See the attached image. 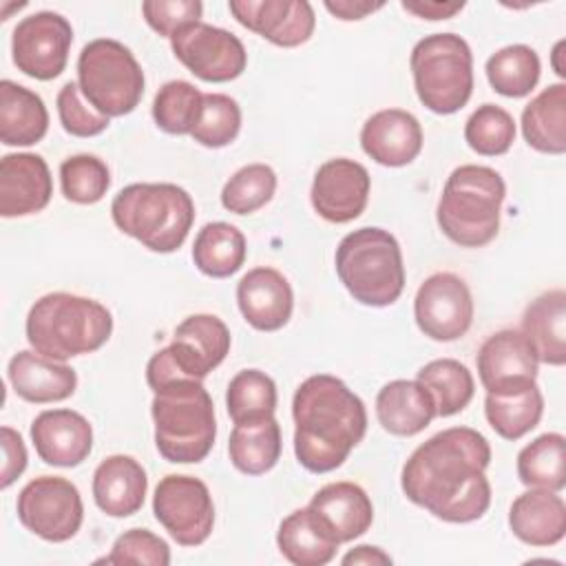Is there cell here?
Returning <instances> with one entry per match:
<instances>
[{"instance_id":"10","label":"cell","mask_w":566,"mask_h":566,"mask_svg":"<svg viewBox=\"0 0 566 566\" xmlns=\"http://www.w3.org/2000/svg\"><path fill=\"white\" fill-rule=\"evenodd\" d=\"M230 329L214 314H192L184 318L172 343L150 356L146 365V382L153 391L175 380H203L223 363L230 352Z\"/></svg>"},{"instance_id":"11","label":"cell","mask_w":566,"mask_h":566,"mask_svg":"<svg viewBox=\"0 0 566 566\" xmlns=\"http://www.w3.org/2000/svg\"><path fill=\"white\" fill-rule=\"evenodd\" d=\"M15 511L22 526L46 542L71 539L84 520L77 486L60 475H40L24 484Z\"/></svg>"},{"instance_id":"17","label":"cell","mask_w":566,"mask_h":566,"mask_svg":"<svg viewBox=\"0 0 566 566\" xmlns=\"http://www.w3.org/2000/svg\"><path fill=\"white\" fill-rule=\"evenodd\" d=\"M371 179L363 164L336 157L318 166L310 199L318 217L329 223H349L363 214L369 199Z\"/></svg>"},{"instance_id":"9","label":"cell","mask_w":566,"mask_h":566,"mask_svg":"<svg viewBox=\"0 0 566 566\" xmlns=\"http://www.w3.org/2000/svg\"><path fill=\"white\" fill-rule=\"evenodd\" d=\"M77 84L97 113L122 117L142 102L144 71L128 46L111 38H97L77 57Z\"/></svg>"},{"instance_id":"49","label":"cell","mask_w":566,"mask_h":566,"mask_svg":"<svg viewBox=\"0 0 566 566\" xmlns=\"http://www.w3.org/2000/svg\"><path fill=\"white\" fill-rule=\"evenodd\" d=\"M385 2H369V0H325V9L336 15L338 20L352 22V20H363L369 13L382 9Z\"/></svg>"},{"instance_id":"26","label":"cell","mask_w":566,"mask_h":566,"mask_svg":"<svg viewBox=\"0 0 566 566\" xmlns=\"http://www.w3.org/2000/svg\"><path fill=\"white\" fill-rule=\"evenodd\" d=\"M513 535L528 546H555L566 535V504L559 491L531 489L509 511Z\"/></svg>"},{"instance_id":"44","label":"cell","mask_w":566,"mask_h":566,"mask_svg":"<svg viewBox=\"0 0 566 566\" xmlns=\"http://www.w3.org/2000/svg\"><path fill=\"white\" fill-rule=\"evenodd\" d=\"M99 564H146V566H168L170 564V548L168 544L150 533L148 528H130L122 533L111 555L97 559Z\"/></svg>"},{"instance_id":"35","label":"cell","mask_w":566,"mask_h":566,"mask_svg":"<svg viewBox=\"0 0 566 566\" xmlns=\"http://www.w3.org/2000/svg\"><path fill=\"white\" fill-rule=\"evenodd\" d=\"M416 380L431 394L436 416L449 418L462 411L475 391V382L467 365L455 358H436L418 369Z\"/></svg>"},{"instance_id":"16","label":"cell","mask_w":566,"mask_h":566,"mask_svg":"<svg viewBox=\"0 0 566 566\" xmlns=\"http://www.w3.org/2000/svg\"><path fill=\"white\" fill-rule=\"evenodd\" d=\"M478 374L486 394H520L537 382V354L520 329L491 334L478 352Z\"/></svg>"},{"instance_id":"48","label":"cell","mask_w":566,"mask_h":566,"mask_svg":"<svg viewBox=\"0 0 566 566\" xmlns=\"http://www.w3.org/2000/svg\"><path fill=\"white\" fill-rule=\"evenodd\" d=\"M402 9L422 20H449L464 9V2H436V0H402Z\"/></svg>"},{"instance_id":"40","label":"cell","mask_w":566,"mask_h":566,"mask_svg":"<svg viewBox=\"0 0 566 566\" xmlns=\"http://www.w3.org/2000/svg\"><path fill=\"white\" fill-rule=\"evenodd\" d=\"M276 192V172L268 164L239 168L221 190V206L234 214H250L263 208Z\"/></svg>"},{"instance_id":"42","label":"cell","mask_w":566,"mask_h":566,"mask_svg":"<svg viewBox=\"0 0 566 566\" xmlns=\"http://www.w3.org/2000/svg\"><path fill=\"white\" fill-rule=\"evenodd\" d=\"M60 186L62 195L80 206L97 203L108 186V166L95 155H73L60 164Z\"/></svg>"},{"instance_id":"15","label":"cell","mask_w":566,"mask_h":566,"mask_svg":"<svg viewBox=\"0 0 566 566\" xmlns=\"http://www.w3.org/2000/svg\"><path fill=\"white\" fill-rule=\"evenodd\" d=\"M413 316L431 340L462 338L473 323V298L467 283L451 272L431 274L416 292Z\"/></svg>"},{"instance_id":"7","label":"cell","mask_w":566,"mask_h":566,"mask_svg":"<svg viewBox=\"0 0 566 566\" xmlns=\"http://www.w3.org/2000/svg\"><path fill=\"white\" fill-rule=\"evenodd\" d=\"M336 274L363 305L387 307L405 290L402 252L396 237L382 228H358L336 248Z\"/></svg>"},{"instance_id":"20","label":"cell","mask_w":566,"mask_h":566,"mask_svg":"<svg viewBox=\"0 0 566 566\" xmlns=\"http://www.w3.org/2000/svg\"><path fill=\"white\" fill-rule=\"evenodd\" d=\"M31 440L42 462L77 467L93 449V427L73 409H46L31 422Z\"/></svg>"},{"instance_id":"14","label":"cell","mask_w":566,"mask_h":566,"mask_svg":"<svg viewBox=\"0 0 566 566\" xmlns=\"http://www.w3.org/2000/svg\"><path fill=\"white\" fill-rule=\"evenodd\" d=\"M175 57L203 82L237 80L248 64L243 42L219 27L197 22L170 38Z\"/></svg>"},{"instance_id":"21","label":"cell","mask_w":566,"mask_h":566,"mask_svg":"<svg viewBox=\"0 0 566 566\" xmlns=\"http://www.w3.org/2000/svg\"><path fill=\"white\" fill-rule=\"evenodd\" d=\"M239 310L254 329L276 332L287 325L294 310V292L274 268H254L237 285Z\"/></svg>"},{"instance_id":"3","label":"cell","mask_w":566,"mask_h":566,"mask_svg":"<svg viewBox=\"0 0 566 566\" xmlns=\"http://www.w3.org/2000/svg\"><path fill=\"white\" fill-rule=\"evenodd\" d=\"M24 327L38 354L64 363L99 349L111 338L113 316L93 298L51 292L31 305Z\"/></svg>"},{"instance_id":"31","label":"cell","mask_w":566,"mask_h":566,"mask_svg":"<svg viewBox=\"0 0 566 566\" xmlns=\"http://www.w3.org/2000/svg\"><path fill=\"white\" fill-rule=\"evenodd\" d=\"M281 555L294 566H325L340 546L318 522L310 506L290 513L276 533Z\"/></svg>"},{"instance_id":"18","label":"cell","mask_w":566,"mask_h":566,"mask_svg":"<svg viewBox=\"0 0 566 566\" xmlns=\"http://www.w3.org/2000/svg\"><path fill=\"white\" fill-rule=\"evenodd\" d=\"M228 9L241 27L283 49L305 44L316 27L314 9L305 0H230Z\"/></svg>"},{"instance_id":"8","label":"cell","mask_w":566,"mask_h":566,"mask_svg":"<svg viewBox=\"0 0 566 566\" xmlns=\"http://www.w3.org/2000/svg\"><path fill=\"white\" fill-rule=\"evenodd\" d=\"M418 99L438 115L458 113L473 93V53L455 33L422 38L409 57Z\"/></svg>"},{"instance_id":"38","label":"cell","mask_w":566,"mask_h":566,"mask_svg":"<svg viewBox=\"0 0 566 566\" xmlns=\"http://www.w3.org/2000/svg\"><path fill=\"white\" fill-rule=\"evenodd\" d=\"M226 407L234 424L272 418L276 411V385L261 369H243L228 385Z\"/></svg>"},{"instance_id":"2","label":"cell","mask_w":566,"mask_h":566,"mask_svg":"<svg viewBox=\"0 0 566 566\" xmlns=\"http://www.w3.org/2000/svg\"><path fill=\"white\" fill-rule=\"evenodd\" d=\"M292 416L296 460L312 473L338 469L367 431L363 400L329 374L310 376L298 385Z\"/></svg>"},{"instance_id":"43","label":"cell","mask_w":566,"mask_h":566,"mask_svg":"<svg viewBox=\"0 0 566 566\" xmlns=\"http://www.w3.org/2000/svg\"><path fill=\"white\" fill-rule=\"evenodd\" d=\"M241 130V108L223 93H206L203 108L190 137L206 148H223L237 139Z\"/></svg>"},{"instance_id":"5","label":"cell","mask_w":566,"mask_h":566,"mask_svg":"<svg viewBox=\"0 0 566 566\" xmlns=\"http://www.w3.org/2000/svg\"><path fill=\"white\" fill-rule=\"evenodd\" d=\"M506 197L497 170L478 164L458 166L444 181L436 219L447 239L462 248H482L497 237Z\"/></svg>"},{"instance_id":"37","label":"cell","mask_w":566,"mask_h":566,"mask_svg":"<svg viewBox=\"0 0 566 566\" xmlns=\"http://www.w3.org/2000/svg\"><path fill=\"white\" fill-rule=\"evenodd\" d=\"M542 64L526 44H509L486 60V80L504 97H524L539 82Z\"/></svg>"},{"instance_id":"13","label":"cell","mask_w":566,"mask_h":566,"mask_svg":"<svg viewBox=\"0 0 566 566\" xmlns=\"http://www.w3.org/2000/svg\"><path fill=\"white\" fill-rule=\"evenodd\" d=\"M71 42L73 29L64 15L55 11L31 13L13 29V64L33 80H55L66 69Z\"/></svg>"},{"instance_id":"51","label":"cell","mask_w":566,"mask_h":566,"mask_svg":"<svg viewBox=\"0 0 566 566\" xmlns=\"http://www.w3.org/2000/svg\"><path fill=\"white\" fill-rule=\"evenodd\" d=\"M564 46H566V42L564 40H559L557 44H555V49H553V53H551V64H553V71L559 75V77H566V66L562 64V55H564Z\"/></svg>"},{"instance_id":"34","label":"cell","mask_w":566,"mask_h":566,"mask_svg":"<svg viewBox=\"0 0 566 566\" xmlns=\"http://www.w3.org/2000/svg\"><path fill=\"white\" fill-rule=\"evenodd\" d=\"M517 478L524 486L562 491L566 486V438L542 433L517 453Z\"/></svg>"},{"instance_id":"50","label":"cell","mask_w":566,"mask_h":566,"mask_svg":"<svg viewBox=\"0 0 566 566\" xmlns=\"http://www.w3.org/2000/svg\"><path fill=\"white\" fill-rule=\"evenodd\" d=\"M340 562H343L345 566H349V564H365V566L382 564V566H389V564H391V557H389L382 548H378V546L360 544V546H356L354 551H349Z\"/></svg>"},{"instance_id":"45","label":"cell","mask_w":566,"mask_h":566,"mask_svg":"<svg viewBox=\"0 0 566 566\" xmlns=\"http://www.w3.org/2000/svg\"><path fill=\"white\" fill-rule=\"evenodd\" d=\"M57 115L62 128L73 137H95L104 133L111 124V117L97 113L80 91L77 82H66L57 93Z\"/></svg>"},{"instance_id":"23","label":"cell","mask_w":566,"mask_h":566,"mask_svg":"<svg viewBox=\"0 0 566 566\" xmlns=\"http://www.w3.org/2000/svg\"><path fill=\"white\" fill-rule=\"evenodd\" d=\"M325 531L338 542H352L369 531L374 506L363 486L354 482H329L307 504Z\"/></svg>"},{"instance_id":"32","label":"cell","mask_w":566,"mask_h":566,"mask_svg":"<svg viewBox=\"0 0 566 566\" xmlns=\"http://www.w3.org/2000/svg\"><path fill=\"white\" fill-rule=\"evenodd\" d=\"M281 449V424L274 416L234 424L228 440L230 462L245 475L268 473L279 462Z\"/></svg>"},{"instance_id":"39","label":"cell","mask_w":566,"mask_h":566,"mask_svg":"<svg viewBox=\"0 0 566 566\" xmlns=\"http://www.w3.org/2000/svg\"><path fill=\"white\" fill-rule=\"evenodd\" d=\"M201 108L203 93L195 84L170 80L155 95L153 119L164 133L190 135L201 117Z\"/></svg>"},{"instance_id":"24","label":"cell","mask_w":566,"mask_h":566,"mask_svg":"<svg viewBox=\"0 0 566 566\" xmlns=\"http://www.w3.org/2000/svg\"><path fill=\"white\" fill-rule=\"evenodd\" d=\"M7 376L13 391L22 400L35 405L66 400L77 387V374L73 367L46 358L35 349L18 352L9 360Z\"/></svg>"},{"instance_id":"6","label":"cell","mask_w":566,"mask_h":566,"mask_svg":"<svg viewBox=\"0 0 566 566\" xmlns=\"http://www.w3.org/2000/svg\"><path fill=\"white\" fill-rule=\"evenodd\" d=\"M115 226L153 252H175L195 223V201L177 184H130L113 203Z\"/></svg>"},{"instance_id":"27","label":"cell","mask_w":566,"mask_h":566,"mask_svg":"<svg viewBox=\"0 0 566 566\" xmlns=\"http://www.w3.org/2000/svg\"><path fill=\"white\" fill-rule=\"evenodd\" d=\"M376 416L394 436H416L436 418V402L418 380H391L376 396Z\"/></svg>"},{"instance_id":"30","label":"cell","mask_w":566,"mask_h":566,"mask_svg":"<svg viewBox=\"0 0 566 566\" xmlns=\"http://www.w3.org/2000/svg\"><path fill=\"white\" fill-rule=\"evenodd\" d=\"M522 135L539 153H566V84H548L522 111Z\"/></svg>"},{"instance_id":"46","label":"cell","mask_w":566,"mask_h":566,"mask_svg":"<svg viewBox=\"0 0 566 566\" xmlns=\"http://www.w3.org/2000/svg\"><path fill=\"white\" fill-rule=\"evenodd\" d=\"M142 13L153 31L172 38L201 22L203 4L199 0H148L142 4Z\"/></svg>"},{"instance_id":"4","label":"cell","mask_w":566,"mask_h":566,"mask_svg":"<svg viewBox=\"0 0 566 566\" xmlns=\"http://www.w3.org/2000/svg\"><path fill=\"white\" fill-rule=\"evenodd\" d=\"M153 394L150 413L159 455L175 464L206 460L217 438V420L212 398L201 380H175Z\"/></svg>"},{"instance_id":"1","label":"cell","mask_w":566,"mask_h":566,"mask_svg":"<svg viewBox=\"0 0 566 566\" xmlns=\"http://www.w3.org/2000/svg\"><path fill=\"white\" fill-rule=\"evenodd\" d=\"M486 438L471 427H449L422 442L405 462L400 486L413 504L451 524L480 520L491 506Z\"/></svg>"},{"instance_id":"36","label":"cell","mask_w":566,"mask_h":566,"mask_svg":"<svg viewBox=\"0 0 566 566\" xmlns=\"http://www.w3.org/2000/svg\"><path fill=\"white\" fill-rule=\"evenodd\" d=\"M544 413V398L539 387H528L520 394L495 396L486 394L484 416L491 429L504 440H520L537 427Z\"/></svg>"},{"instance_id":"29","label":"cell","mask_w":566,"mask_h":566,"mask_svg":"<svg viewBox=\"0 0 566 566\" xmlns=\"http://www.w3.org/2000/svg\"><path fill=\"white\" fill-rule=\"evenodd\" d=\"M49 130V113L38 93L11 80L0 82V142L4 146L38 144Z\"/></svg>"},{"instance_id":"28","label":"cell","mask_w":566,"mask_h":566,"mask_svg":"<svg viewBox=\"0 0 566 566\" xmlns=\"http://www.w3.org/2000/svg\"><path fill=\"white\" fill-rule=\"evenodd\" d=\"M520 332L531 340L539 363L562 367L566 363V292L557 287L531 301Z\"/></svg>"},{"instance_id":"33","label":"cell","mask_w":566,"mask_h":566,"mask_svg":"<svg viewBox=\"0 0 566 566\" xmlns=\"http://www.w3.org/2000/svg\"><path fill=\"white\" fill-rule=\"evenodd\" d=\"M248 245L243 232L226 221L206 223L192 245V261L206 276L228 279L245 263Z\"/></svg>"},{"instance_id":"19","label":"cell","mask_w":566,"mask_h":566,"mask_svg":"<svg viewBox=\"0 0 566 566\" xmlns=\"http://www.w3.org/2000/svg\"><path fill=\"white\" fill-rule=\"evenodd\" d=\"M51 195V170L40 155L9 153L0 159V214L4 219L44 210Z\"/></svg>"},{"instance_id":"47","label":"cell","mask_w":566,"mask_h":566,"mask_svg":"<svg viewBox=\"0 0 566 566\" xmlns=\"http://www.w3.org/2000/svg\"><path fill=\"white\" fill-rule=\"evenodd\" d=\"M0 438H2V455H4L0 486L9 489L27 469V449H24L22 436L11 427H2Z\"/></svg>"},{"instance_id":"12","label":"cell","mask_w":566,"mask_h":566,"mask_svg":"<svg viewBox=\"0 0 566 566\" xmlns=\"http://www.w3.org/2000/svg\"><path fill=\"white\" fill-rule=\"evenodd\" d=\"M153 513L179 546L203 544L214 526L212 495L192 475L170 473L161 478L153 495Z\"/></svg>"},{"instance_id":"25","label":"cell","mask_w":566,"mask_h":566,"mask_svg":"<svg viewBox=\"0 0 566 566\" xmlns=\"http://www.w3.org/2000/svg\"><path fill=\"white\" fill-rule=\"evenodd\" d=\"M148 478L144 467L124 453L104 458L93 473V500L111 517H128L144 506Z\"/></svg>"},{"instance_id":"22","label":"cell","mask_w":566,"mask_h":566,"mask_svg":"<svg viewBox=\"0 0 566 566\" xmlns=\"http://www.w3.org/2000/svg\"><path fill=\"white\" fill-rule=\"evenodd\" d=\"M360 146L380 166H407L422 150L420 122L402 108L378 111L363 124Z\"/></svg>"},{"instance_id":"41","label":"cell","mask_w":566,"mask_h":566,"mask_svg":"<svg viewBox=\"0 0 566 566\" xmlns=\"http://www.w3.org/2000/svg\"><path fill=\"white\" fill-rule=\"evenodd\" d=\"M464 139L471 150L484 157L509 153L515 142V122L509 111L495 104L478 106L464 124Z\"/></svg>"}]
</instances>
